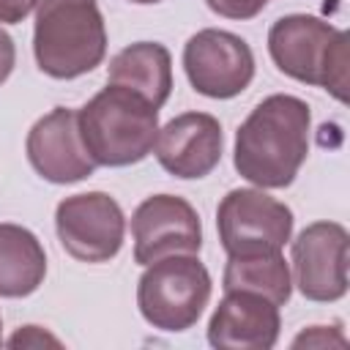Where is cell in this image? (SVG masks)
<instances>
[{
	"label": "cell",
	"instance_id": "obj_1",
	"mask_svg": "<svg viewBox=\"0 0 350 350\" xmlns=\"http://www.w3.org/2000/svg\"><path fill=\"white\" fill-rule=\"evenodd\" d=\"M309 104L290 93L262 98L235 131L232 164L260 189H284L309 156Z\"/></svg>",
	"mask_w": 350,
	"mask_h": 350
},
{
	"label": "cell",
	"instance_id": "obj_2",
	"mask_svg": "<svg viewBox=\"0 0 350 350\" xmlns=\"http://www.w3.org/2000/svg\"><path fill=\"white\" fill-rule=\"evenodd\" d=\"M79 134L98 167H129L142 161L159 134V107L139 93L109 85L77 109Z\"/></svg>",
	"mask_w": 350,
	"mask_h": 350
},
{
	"label": "cell",
	"instance_id": "obj_3",
	"mask_svg": "<svg viewBox=\"0 0 350 350\" xmlns=\"http://www.w3.org/2000/svg\"><path fill=\"white\" fill-rule=\"evenodd\" d=\"M33 55L52 79H77L107 55V27L96 0H44L36 8Z\"/></svg>",
	"mask_w": 350,
	"mask_h": 350
},
{
	"label": "cell",
	"instance_id": "obj_4",
	"mask_svg": "<svg viewBox=\"0 0 350 350\" xmlns=\"http://www.w3.org/2000/svg\"><path fill=\"white\" fill-rule=\"evenodd\" d=\"M268 52L276 68L304 85L347 101V33L312 14L279 16L268 30Z\"/></svg>",
	"mask_w": 350,
	"mask_h": 350
},
{
	"label": "cell",
	"instance_id": "obj_5",
	"mask_svg": "<svg viewBox=\"0 0 350 350\" xmlns=\"http://www.w3.org/2000/svg\"><path fill=\"white\" fill-rule=\"evenodd\" d=\"M211 290V273L197 254H170L145 265L137 284V306L148 325L180 334L200 320Z\"/></svg>",
	"mask_w": 350,
	"mask_h": 350
},
{
	"label": "cell",
	"instance_id": "obj_6",
	"mask_svg": "<svg viewBox=\"0 0 350 350\" xmlns=\"http://www.w3.org/2000/svg\"><path fill=\"white\" fill-rule=\"evenodd\" d=\"M216 230L227 257L276 254L293 235V211L262 189H232L216 208Z\"/></svg>",
	"mask_w": 350,
	"mask_h": 350
},
{
	"label": "cell",
	"instance_id": "obj_7",
	"mask_svg": "<svg viewBox=\"0 0 350 350\" xmlns=\"http://www.w3.org/2000/svg\"><path fill=\"white\" fill-rule=\"evenodd\" d=\"M55 230L60 246L82 262L112 260L126 235V216L107 191H82L57 202Z\"/></svg>",
	"mask_w": 350,
	"mask_h": 350
},
{
	"label": "cell",
	"instance_id": "obj_8",
	"mask_svg": "<svg viewBox=\"0 0 350 350\" xmlns=\"http://www.w3.org/2000/svg\"><path fill=\"white\" fill-rule=\"evenodd\" d=\"M183 68L200 96L232 98L252 85L254 55L241 36L219 27H205L186 41Z\"/></svg>",
	"mask_w": 350,
	"mask_h": 350
},
{
	"label": "cell",
	"instance_id": "obj_9",
	"mask_svg": "<svg viewBox=\"0 0 350 350\" xmlns=\"http://www.w3.org/2000/svg\"><path fill=\"white\" fill-rule=\"evenodd\" d=\"M134 262L150 265L170 254H200L202 224L189 200L178 194H153L131 216Z\"/></svg>",
	"mask_w": 350,
	"mask_h": 350
},
{
	"label": "cell",
	"instance_id": "obj_10",
	"mask_svg": "<svg viewBox=\"0 0 350 350\" xmlns=\"http://www.w3.org/2000/svg\"><path fill=\"white\" fill-rule=\"evenodd\" d=\"M350 235L336 221H314L293 241V273L304 298L331 304L347 293Z\"/></svg>",
	"mask_w": 350,
	"mask_h": 350
},
{
	"label": "cell",
	"instance_id": "obj_11",
	"mask_svg": "<svg viewBox=\"0 0 350 350\" xmlns=\"http://www.w3.org/2000/svg\"><path fill=\"white\" fill-rule=\"evenodd\" d=\"M25 150L30 167L49 183H77L98 167L82 142L77 109L68 107H55L38 118L27 131Z\"/></svg>",
	"mask_w": 350,
	"mask_h": 350
},
{
	"label": "cell",
	"instance_id": "obj_12",
	"mask_svg": "<svg viewBox=\"0 0 350 350\" xmlns=\"http://www.w3.org/2000/svg\"><path fill=\"white\" fill-rule=\"evenodd\" d=\"M224 134L221 123L208 112H183L175 115L156 134L153 153L159 164L183 180L205 178L221 161Z\"/></svg>",
	"mask_w": 350,
	"mask_h": 350
},
{
	"label": "cell",
	"instance_id": "obj_13",
	"mask_svg": "<svg viewBox=\"0 0 350 350\" xmlns=\"http://www.w3.org/2000/svg\"><path fill=\"white\" fill-rule=\"evenodd\" d=\"M279 306L249 290H227L208 320V342L219 350H271L279 339Z\"/></svg>",
	"mask_w": 350,
	"mask_h": 350
},
{
	"label": "cell",
	"instance_id": "obj_14",
	"mask_svg": "<svg viewBox=\"0 0 350 350\" xmlns=\"http://www.w3.org/2000/svg\"><path fill=\"white\" fill-rule=\"evenodd\" d=\"M107 82L139 93L153 107H164L172 93L170 49L159 41H137V44L120 49L109 60Z\"/></svg>",
	"mask_w": 350,
	"mask_h": 350
},
{
	"label": "cell",
	"instance_id": "obj_15",
	"mask_svg": "<svg viewBox=\"0 0 350 350\" xmlns=\"http://www.w3.org/2000/svg\"><path fill=\"white\" fill-rule=\"evenodd\" d=\"M46 254L41 241L19 224H0V295L25 298L41 287Z\"/></svg>",
	"mask_w": 350,
	"mask_h": 350
},
{
	"label": "cell",
	"instance_id": "obj_16",
	"mask_svg": "<svg viewBox=\"0 0 350 350\" xmlns=\"http://www.w3.org/2000/svg\"><path fill=\"white\" fill-rule=\"evenodd\" d=\"M221 287L227 290H249L257 295H265L276 306H284L293 293V279L290 268L282 257L276 254H254V257H227Z\"/></svg>",
	"mask_w": 350,
	"mask_h": 350
},
{
	"label": "cell",
	"instance_id": "obj_17",
	"mask_svg": "<svg viewBox=\"0 0 350 350\" xmlns=\"http://www.w3.org/2000/svg\"><path fill=\"white\" fill-rule=\"evenodd\" d=\"M208 8L224 19H254L268 0H205Z\"/></svg>",
	"mask_w": 350,
	"mask_h": 350
},
{
	"label": "cell",
	"instance_id": "obj_18",
	"mask_svg": "<svg viewBox=\"0 0 350 350\" xmlns=\"http://www.w3.org/2000/svg\"><path fill=\"white\" fill-rule=\"evenodd\" d=\"M345 347L347 339L342 336V331L336 325H331V331L325 325H312L306 331H301L295 339H293V347Z\"/></svg>",
	"mask_w": 350,
	"mask_h": 350
},
{
	"label": "cell",
	"instance_id": "obj_19",
	"mask_svg": "<svg viewBox=\"0 0 350 350\" xmlns=\"http://www.w3.org/2000/svg\"><path fill=\"white\" fill-rule=\"evenodd\" d=\"M5 345H8V347H41V345H55V347H60V339H55L52 334H46V331L38 328V325H25V328L16 331Z\"/></svg>",
	"mask_w": 350,
	"mask_h": 350
},
{
	"label": "cell",
	"instance_id": "obj_20",
	"mask_svg": "<svg viewBox=\"0 0 350 350\" xmlns=\"http://www.w3.org/2000/svg\"><path fill=\"white\" fill-rule=\"evenodd\" d=\"M44 0H0V22L16 25L25 16H30Z\"/></svg>",
	"mask_w": 350,
	"mask_h": 350
},
{
	"label": "cell",
	"instance_id": "obj_21",
	"mask_svg": "<svg viewBox=\"0 0 350 350\" xmlns=\"http://www.w3.org/2000/svg\"><path fill=\"white\" fill-rule=\"evenodd\" d=\"M14 63H16V46H14V38L0 27V85L11 77Z\"/></svg>",
	"mask_w": 350,
	"mask_h": 350
},
{
	"label": "cell",
	"instance_id": "obj_22",
	"mask_svg": "<svg viewBox=\"0 0 350 350\" xmlns=\"http://www.w3.org/2000/svg\"><path fill=\"white\" fill-rule=\"evenodd\" d=\"M129 3H137V5H153V3H161V0H129Z\"/></svg>",
	"mask_w": 350,
	"mask_h": 350
},
{
	"label": "cell",
	"instance_id": "obj_23",
	"mask_svg": "<svg viewBox=\"0 0 350 350\" xmlns=\"http://www.w3.org/2000/svg\"><path fill=\"white\" fill-rule=\"evenodd\" d=\"M0 328H3V320H0ZM0 342H3V336H0Z\"/></svg>",
	"mask_w": 350,
	"mask_h": 350
}]
</instances>
